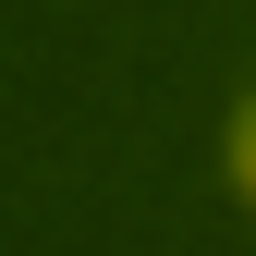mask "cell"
<instances>
[{
  "mask_svg": "<svg viewBox=\"0 0 256 256\" xmlns=\"http://www.w3.org/2000/svg\"><path fill=\"white\" fill-rule=\"evenodd\" d=\"M220 158H232V183H244V196H256V98L232 110V134H220Z\"/></svg>",
  "mask_w": 256,
  "mask_h": 256,
  "instance_id": "obj_1",
  "label": "cell"
}]
</instances>
